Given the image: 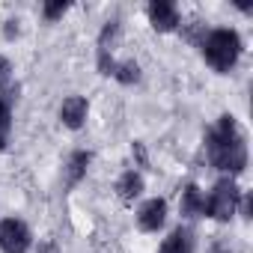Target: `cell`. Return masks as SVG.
<instances>
[{"mask_svg":"<svg viewBox=\"0 0 253 253\" xmlns=\"http://www.w3.org/2000/svg\"><path fill=\"white\" fill-rule=\"evenodd\" d=\"M86 113H89V101L84 95H69L63 104H60V122L66 128H81L86 122Z\"/></svg>","mask_w":253,"mask_h":253,"instance_id":"7","label":"cell"},{"mask_svg":"<svg viewBox=\"0 0 253 253\" xmlns=\"http://www.w3.org/2000/svg\"><path fill=\"white\" fill-rule=\"evenodd\" d=\"M164 220H167V203L161 197H152L137 209V226L143 232H158L164 226Z\"/></svg>","mask_w":253,"mask_h":253,"instance_id":"6","label":"cell"},{"mask_svg":"<svg viewBox=\"0 0 253 253\" xmlns=\"http://www.w3.org/2000/svg\"><path fill=\"white\" fill-rule=\"evenodd\" d=\"M206 152H209L211 167L220 173H229V179L247 167V143H244V134L238 128L235 116L226 113L217 119V125L206 137Z\"/></svg>","mask_w":253,"mask_h":253,"instance_id":"1","label":"cell"},{"mask_svg":"<svg viewBox=\"0 0 253 253\" xmlns=\"http://www.w3.org/2000/svg\"><path fill=\"white\" fill-rule=\"evenodd\" d=\"M113 78L116 81H122V84H137L140 81V66L137 63H116V69H113Z\"/></svg>","mask_w":253,"mask_h":253,"instance_id":"13","label":"cell"},{"mask_svg":"<svg viewBox=\"0 0 253 253\" xmlns=\"http://www.w3.org/2000/svg\"><path fill=\"white\" fill-rule=\"evenodd\" d=\"M179 209H182L185 217H200V214H206V194H203L197 185H188V188L182 191Z\"/></svg>","mask_w":253,"mask_h":253,"instance_id":"10","label":"cell"},{"mask_svg":"<svg viewBox=\"0 0 253 253\" xmlns=\"http://www.w3.org/2000/svg\"><path fill=\"white\" fill-rule=\"evenodd\" d=\"M146 15H149V24L161 33H170L179 27L182 15L176 9V3H170V0H152V3L146 6Z\"/></svg>","mask_w":253,"mask_h":253,"instance_id":"5","label":"cell"},{"mask_svg":"<svg viewBox=\"0 0 253 253\" xmlns=\"http://www.w3.org/2000/svg\"><path fill=\"white\" fill-rule=\"evenodd\" d=\"M116 194H119L122 203H134L143 194V176L134 173V170H125L119 176V182H116Z\"/></svg>","mask_w":253,"mask_h":253,"instance_id":"9","label":"cell"},{"mask_svg":"<svg viewBox=\"0 0 253 253\" xmlns=\"http://www.w3.org/2000/svg\"><path fill=\"white\" fill-rule=\"evenodd\" d=\"M89 161H92V155H89V152H84V149L72 152V155H69V161H66V182H69V185H78V182L86 176Z\"/></svg>","mask_w":253,"mask_h":253,"instance_id":"11","label":"cell"},{"mask_svg":"<svg viewBox=\"0 0 253 253\" xmlns=\"http://www.w3.org/2000/svg\"><path fill=\"white\" fill-rule=\"evenodd\" d=\"M66 12H69V3H66V0H48V3L42 6L45 21H57V18H63Z\"/></svg>","mask_w":253,"mask_h":253,"instance_id":"14","label":"cell"},{"mask_svg":"<svg viewBox=\"0 0 253 253\" xmlns=\"http://www.w3.org/2000/svg\"><path fill=\"white\" fill-rule=\"evenodd\" d=\"M194 250H197V241H194V232L188 226L173 229L158 247V253H194Z\"/></svg>","mask_w":253,"mask_h":253,"instance_id":"8","label":"cell"},{"mask_svg":"<svg viewBox=\"0 0 253 253\" xmlns=\"http://www.w3.org/2000/svg\"><path fill=\"white\" fill-rule=\"evenodd\" d=\"M6 75H9V63H6V60H3V57H0V81H3V78H6Z\"/></svg>","mask_w":253,"mask_h":253,"instance_id":"15","label":"cell"},{"mask_svg":"<svg viewBox=\"0 0 253 253\" xmlns=\"http://www.w3.org/2000/svg\"><path fill=\"white\" fill-rule=\"evenodd\" d=\"M238 203H241V191H238V185L226 176V179L214 182L211 194L206 197V214L214 217V220H229V217L238 211Z\"/></svg>","mask_w":253,"mask_h":253,"instance_id":"3","label":"cell"},{"mask_svg":"<svg viewBox=\"0 0 253 253\" xmlns=\"http://www.w3.org/2000/svg\"><path fill=\"white\" fill-rule=\"evenodd\" d=\"M9 134H12V107H9V101L3 95H0V149H6Z\"/></svg>","mask_w":253,"mask_h":253,"instance_id":"12","label":"cell"},{"mask_svg":"<svg viewBox=\"0 0 253 253\" xmlns=\"http://www.w3.org/2000/svg\"><path fill=\"white\" fill-rule=\"evenodd\" d=\"M33 244L30 226L18 217H6L0 220V250L3 253H27Z\"/></svg>","mask_w":253,"mask_h":253,"instance_id":"4","label":"cell"},{"mask_svg":"<svg viewBox=\"0 0 253 253\" xmlns=\"http://www.w3.org/2000/svg\"><path fill=\"white\" fill-rule=\"evenodd\" d=\"M203 57L214 72H229L241 57V36L229 27H217L203 39Z\"/></svg>","mask_w":253,"mask_h":253,"instance_id":"2","label":"cell"}]
</instances>
